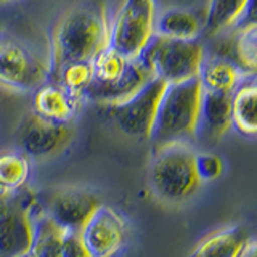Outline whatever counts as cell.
I'll return each mask as SVG.
<instances>
[{
    "instance_id": "6da1fadb",
    "label": "cell",
    "mask_w": 257,
    "mask_h": 257,
    "mask_svg": "<svg viewBox=\"0 0 257 257\" xmlns=\"http://www.w3.org/2000/svg\"><path fill=\"white\" fill-rule=\"evenodd\" d=\"M109 44V23L104 8L80 5L63 15L52 39L48 74L76 61H92Z\"/></svg>"
},
{
    "instance_id": "7a4b0ae2",
    "label": "cell",
    "mask_w": 257,
    "mask_h": 257,
    "mask_svg": "<svg viewBox=\"0 0 257 257\" xmlns=\"http://www.w3.org/2000/svg\"><path fill=\"white\" fill-rule=\"evenodd\" d=\"M203 87L199 79L167 84L159 100L155 124L150 135L155 151L167 145L193 140L198 132Z\"/></svg>"
},
{
    "instance_id": "3957f363",
    "label": "cell",
    "mask_w": 257,
    "mask_h": 257,
    "mask_svg": "<svg viewBox=\"0 0 257 257\" xmlns=\"http://www.w3.org/2000/svg\"><path fill=\"white\" fill-rule=\"evenodd\" d=\"M195 155L185 143L167 145L156 150L150 182L155 193L166 201H183L198 191L201 180L196 172Z\"/></svg>"
},
{
    "instance_id": "277c9868",
    "label": "cell",
    "mask_w": 257,
    "mask_h": 257,
    "mask_svg": "<svg viewBox=\"0 0 257 257\" xmlns=\"http://www.w3.org/2000/svg\"><path fill=\"white\" fill-rule=\"evenodd\" d=\"M204 56V47L198 39L174 40L155 34L140 58L147 63L155 77L166 84H177L198 77Z\"/></svg>"
},
{
    "instance_id": "5b68a950",
    "label": "cell",
    "mask_w": 257,
    "mask_h": 257,
    "mask_svg": "<svg viewBox=\"0 0 257 257\" xmlns=\"http://www.w3.org/2000/svg\"><path fill=\"white\" fill-rule=\"evenodd\" d=\"M156 7L153 0H124L109 24V47L134 60L155 37Z\"/></svg>"
},
{
    "instance_id": "8992f818",
    "label": "cell",
    "mask_w": 257,
    "mask_h": 257,
    "mask_svg": "<svg viewBox=\"0 0 257 257\" xmlns=\"http://www.w3.org/2000/svg\"><path fill=\"white\" fill-rule=\"evenodd\" d=\"M37 198L23 188L0 195V257H24L32 241V211Z\"/></svg>"
},
{
    "instance_id": "52a82bcc",
    "label": "cell",
    "mask_w": 257,
    "mask_h": 257,
    "mask_svg": "<svg viewBox=\"0 0 257 257\" xmlns=\"http://www.w3.org/2000/svg\"><path fill=\"white\" fill-rule=\"evenodd\" d=\"M166 85L164 80L153 77L147 85H143L125 101L106 104L104 106L106 116L122 134L135 139L150 140L159 100Z\"/></svg>"
},
{
    "instance_id": "ba28073f",
    "label": "cell",
    "mask_w": 257,
    "mask_h": 257,
    "mask_svg": "<svg viewBox=\"0 0 257 257\" xmlns=\"http://www.w3.org/2000/svg\"><path fill=\"white\" fill-rule=\"evenodd\" d=\"M48 64L13 37L0 36V84L15 90H36L44 84Z\"/></svg>"
},
{
    "instance_id": "9c48e42d",
    "label": "cell",
    "mask_w": 257,
    "mask_h": 257,
    "mask_svg": "<svg viewBox=\"0 0 257 257\" xmlns=\"http://www.w3.org/2000/svg\"><path fill=\"white\" fill-rule=\"evenodd\" d=\"M100 206V199L92 191L61 188L52 191L39 207L64 231H80Z\"/></svg>"
},
{
    "instance_id": "30bf717a",
    "label": "cell",
    "mask_w": 257,
    "mask_h": 257,
    "mask_svg": "<svg viewBox=\"0 0 257 257\" xmlns=\"http://www.w3.org/2000/svg\"><path fill=\"white\" fill-rule=\"evenodd\" d=\"M80 236L92 257H114L125 244L127 227L119 212L100 206L80 230Z\"/></svg>"
},
{
    "instance_id": "8fae6325",
    "label": "cell",
    "mask_w": 257,
    "mask_h": 257,
    "mask_svg": "<svg viewBox=\"0 0 257 257\" xmlns=\"http://www.w3.org/2000/svg\"><path fill=\"white\" fill-rule=\"evenodd\" d=\"M71 139L72 128L68 124L48 122L34 114L23 120L18 132L20 147L32 158L53 156L66 148Z\"/></svg>"
},
{
    "instance_id": "7c38bea8",
    "label": "cell",
    "mask_w": 257,
    "mask_h": 257,
    "mask_svg": "<svg viewBox=\"0 0 257 257\" xmlns=\"http://www.w3.org/2000/svg\"><path fill=\"white\" fill-rule=\"evenodd\" d=\"M79 98L68 93L56 82H44L34 90V116L56 124H68L79 108Z\"/></svg>"
},
{
    "instance_id": "4fadbf2b",
    "label": "cell",
    "mask_w": 257,
    "mask_h": 257,
    "mask_svg": "<svg viewBox=\"0 0 257 257\" xmlns=\"http://www.w3.org/2000/svg\"><path fill=\"white\" fill-rule=\"evenodd\" d=\"M231 127V93L203 90L196 135L217 142Z\"/></svg>"
},
{
    "instance_id": "5bb4252c",
    "label": "cell",
    "mask_w": 257,
    "mask_h": 257,
    "mask_svg": "<svg viewBox=\"0 0 257 257\" xmlns=\"http://www.w3.org/2000/svg\"><path fill=\"white\" fill-rule=\"evenodd\" d=\"M252 238L243 227L214 231L199 241L190 257H243Z\"/></svg>"
},
{
    "instance_id": "9a60e30c",
    "label": "cell",
    "mask_w": 257,
    "mask_h": 257,
    "mask_svg": "<svg viewBox=\"0 0 257 257\" xmlns=\"http://www.w3.org/2000/svg\"><path fill=\"white\" fill-rule=\"evenodd\" d=\"M244 77L246 74L239 69L238 64L223 55L209 56V58L204 56L198 76L203 90L222 93H233Z\"/></svg>"
},
{
    "instance_id": "2e32d148",
    "label": "cell",
    "mask_w": 257,
    "mask_h": 257,
    "mask_svg": "<svg viewBox=\"0 0 257 257\" xmlns=\"http://www.w3.org/2000/svg\"><path fill=\"white\" fill-rule=\"evenodd\" d=\"M64 230L58 227L42 209L32 211V241L24 257H63Z\"/></svg>"
},
{
    "instance_id": "e0dca14e",
    "label": "cell",
    "mask_w": 257,
    "mask_h": 257,
    "mask_svg": "<svg viewBox=\"0 0 257 257\" xmlns=\"http://www.w3.org/2000/svg\"><path fill=\"white\" fill-rule=\"evenodd\" d=\"M255 100L257 88L252 79H243L231 93V125L241 135L254 137L257 132Z\"/></svg>"
},
{
    "instance_id": "ac0fdd59",
    "label": "cell",
    "mask_w": 257,
    "mask_h": 257,
    "mask_svg": "<svg viewBox=\"0 0 257 257\" xmlns=\"http://www.w3.org/2000/svg\"><path fill=\"white\" fill-rule=\"evenodd\" d=\"M255 0H209L204 16V29L209 34L236 26L238 21L254 8Z\"/></svg>"
},
{
    "instance_id": "d6986e66",
    "label": "cell",
    "mask_w": 257,
    "mask_h": 257,
    "mask_svg": "<svg viewBox=\"0 0 257 257\" xmlns=\"http://www.w3.org/2000/svg\"><path fill=\"white\" fill-rule=\"evenodd\" d=\"M156 36L174 40H195L201 32V23L195 13L182 8H171L156 18Z\"/></svg>"
},
{
    "instance_id": "ffe728a7",
    "label": "cell",
    "mask_w": 257,
    "mask_h": 257,
    "mask_svg": "<svg viewBox=\"0 0 257 257\" xmlns=\"http://www.w3.org/2000/svg\"><path fill=\"white\" fill-rule=\"evenodd\" d=\"M29 161L20 153L0 155V195H13L24 188L29 179Z\"/></svg>"
},
{
    "instance_id": "44dd1931",
    "label": "cell",
    "mask_w": 257,
    "mask_h": 257,
    "mask_svg": "<svg viewBox=\"0 0 257 257\" xmlns=\"http://www.w3.org/2000/svg\"><path fill=\"white\" fill-rule=\"evenodd\" d=\"M55 82L60 84L64 90L76 98H82L88 85L93 80V66L92 61H76L63 66L55 74Z\"/></svg>"
},
{
    "instance_id": "7402d4cb",
    "label": "cell",
    "mask_w": 257,
    "mask_h": 257,
    "mask_svg": "<svg viewBox=\"0 0 257 257\" xmlns=\"http://www.w3.org/2000/svg\"><path fill=\"white\" fill-rule=\"evenodd\" d=\"M233 52H235V63L239 69L249 74L255 71L257 64V24H246L239 26V31L233 42Z\"/></svg>"
},
{
    "instance_id": "603a6c76",
    "label": "cell",
    "mask_w": 257,
    "mask_h": 257,
    "mask_svg": "<svg viewBox=\"0 0 257 257\" xmlns=\"http://www.w3.org/2000/svg\"><path fill=\"white\" fill-rule=\"evenodd\" d=\"M195 166L201 182L215 180L223 172V161L214 153H198V155H195Z\"/></svg>"
},
{
    "instance_id": "cb8c5ba5",
    "label": "cell",
    "mask_w": 257,
    "mask_h": 257,
    "mask_svg": "<svg viewBox=\"0 0 257 257\" xmlns=\"http://www.w3.org/2000/svg\"><path fill=\"white\" fill-rule=\"evenodd\" d=\"M63 257H92L80 231H64L63 235Z\"/></svg>"
},
{
    "instance_id": "d4e9b609",
    "label": "cell",
    "mask_w": 257,
    "mask_h": 257,
    "mask_svg": "<svg viewBox=\"0 0 257 257\" xmlns=\"http://www.w3.org/2000/svg\"><path fill=\"white\" fill-rule=\"evenodd\" d=\"M153 2H156V0H153Z\"/></svg>"
},
{
    "instance_id": "484cf974",
    "label": "cell",
    "mask_w": 257,
    "mask_h": 257,
    "mask_svg": "<svg viewBox=\"0 0 257 257\" xmlns=\"http://www.w3.org/2000/svg\"><path fill=\"white\" fill-rule=\"evenodd\" d=\"M0 2H4V0H0Z\"/></svg>"
}]
</instances>
